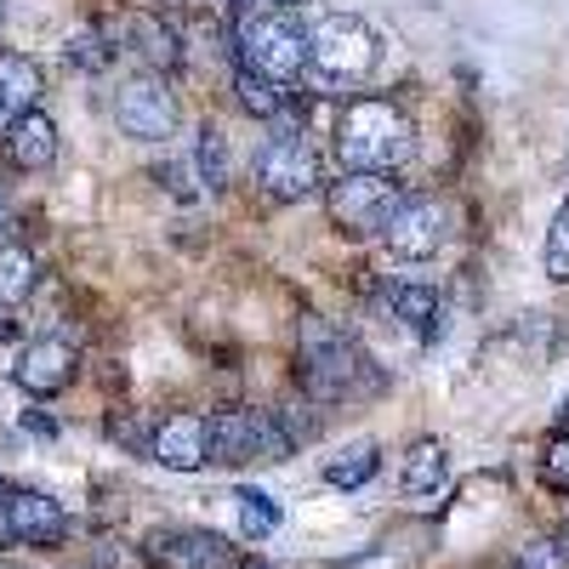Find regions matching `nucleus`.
Returning <instances> with one entry per match:
<instances>
[{
  "label": "nucleus",
  "instance_id": "35",
  "mask_svg": "<svg viewBox=\"0 0 569 569\" xmlns=\"http://www.w3.org/2000/svg\"><path fill=\"white\" fill-rule=\"evenodd\" d=\"M233 7H251V0H233Z\"/></svg>",
  "mask_w": 569,
  "mask_h": 569
},
{
  "label": "nucleus",
  "instance_id": "32",
  "mask_svg": "<svg viewBox=\"0 0 569 569\" xmlns=\"http://www.w3.org/2000/svg\"><path fill=\"white\" fill-rule=\"evenodd\" d=\"M273 7H279V12H284V7H302V0H273Z\"/></svg>",
  "mask_w": 569,
  "mask_h": 569
},
{
  "label": "nucleus",
  "instance_id": "14",
  "mask_svg": "<svg viewBox=\"0 0 569 569\" xmlns=\"http://www.w3.org/2000/svg\"><path fill=\"white\" fill-rule=\"evenodd\" d=\"M120 40H126V52L149 63V74H166L182 63V34L166 23V12H131L120 23Z\"/></svg>",
  "mask_w": 569,
  "mask_h": 569
},
{
  "label": "nucleus",
  "instance_id": "18",
  "mask_svg": "<svg viewBox=\"0 0 569 569\" xmlns=\"http://www.w3.org/2000/svg\"><path fill=\"white\" fill-rule=\"evenodd\" d=\"M388 308H393V319H399V325H410V330H416L421 342H433L439 330H445V302H439V291H427V284H393Z\"/></svg>",
  "mask_w": 569,
  "mask_h": 569
},
{
  "label": "nucleus",
  "instance_id": "15",
  "mask_svg": "<svg viewBox=\"0 0 569 569\" xmlns=\"http://www.w3.org/2000/svg\"><path fill=\"white\" fill-rule=\"evenodd\" d=\"M7 160L18 171H46V166L58 160V120L40 114V109L7 120Z\"/></svg>",
  "mask_w": 569,
  "mask_h": 569
},
{
  "label": "nucleus",
  "instance_id": "17",
  "mask_svg": "<svg viewBox=\"0 0 569 569\" xmlns=\"http://www.w3.org/2000/svg\"><path fill=\"white\" fill-rule=\"evenodd\" d=\"M399 485H405V496H416V501H439V496L450 490V450H445L439 439H421V445H410Z\"/></svg>",
  "mask_w": 569,
  "mask_h": 569
},
{
  "label": "nucleus",
  "instance_id": "37",
  "mask_svg": "<svg viewBox=\"0 0 569 569\" xmlns=\"http://www.w3.org/2000/svg\"><path fill=\"white\" fill-rule=\"evenodd\" d=\"M563 433H569V427H563Z\"/></svg>",
  "mask_w": 569,
  "mask_h": 569
},
{
  "label": "nucleus",
  "instance_id": "7",
  "mask_svg": "<svg viewBox=\"0 0 569 569\" xmlns=\"http://www.w3.org/2000/svg\"><path fill=\"white\" fill-rule=\"evenodd\" d=\"M405 200V188L393 177H359L342 171V182L325 188V211L342 233H382V222L393 217V206Z\"/></svg>",
  "mask_w": 569,
  "mask_h": 569
},
{
  "label": "nucleus",
  "instance_id": "34",
  "mask_svg": "<svg viewBox=\"0 0 569 569\" xmlns=\"http://www.w3.org/2000/svg\"><path fill=\"white\" fill-rule=\"evenodd\" d=\"M0 18H7V0H0Z\"/></svg>",
  "mask_w": 569,
  "mask_h": 569
},
{
  "label": "nucleus",
  "instance_id": "27",
  "mask_svg": "<svg viewBox=\"0 0 569 569\" xmlns=\"http://www.w3.org/2000/svg\"><path fill=\"white\" fill-rule=\"evenodd\" d=\"M109 58H114V52H109V46H103L98 34H91V29L69 40V63H80V69H103Z\"/></svg>",
  "mask_w": 569,
  "mask_h": 569
},
{
  "label": "nucleus",
  "instance_id": "12",
  "mask_svg": "<svg viewBox=\"0 0 569 569\" xmlns=\"http://www.w3.org/2000/svg\"><path fill=\"white\" fill-rule=\"evenodd\" d=\"M149 456L160 467H171V472H200L211 461V450H206V416H194V410L166 416L154 427V439H149Z\"/></svg>",
  "mask_w": 569,
  "mask_h": 569
},
{
  "label": "nucleus",
  "instance_id": "28",
  "mask_svg": "<svg viewBox=\"0 0 569 569\" xmlns=\"http://www.w3.org/2000/svg\"><path fill=\"white\" fill-rule=\"evenodd\" d=\"M0 547H12V525H7V507H0Z\"/></svg>",
  "mask_w": 569,
  "mask_h": 569
},
{
  "label": "nucleus",
  "instance_id": "22",
  "mask_svg": "<svg viewBox=\"0 0 569 569\" xmlns=\"http://www.w3.org/2000/svg\"><path fill=\"white\" fill-rule=\"evenodd\" d=\"M233 501H240V530L246 536H273L279 530V507H273V496L268 490H240V496H233Z\"/></svg>",
  "mask_w": 569,
  "mask_h": 569
},
{
  "label": "nucleus",
  "instance_id": "31",
  "mask_svg": "<svg viewBox=\"0 0 569 569\" xmlns=\"http://www.w3.org/2000/svg\"><path fill=\"white\" fill-rule=\"evenodd\" d=\"M166 7H182V0H154V7H149V12H166Z\"/></svg>",
  "mask_w": 569,
  "mask_h": 569
},
{
  "label": "nucleus",
  "instance_id": "9",
  "mask_svg": "<svg viewBox=\"0 0 569 569\" xmlns=\"http://www.w3.org/2000/svg\"><path fill=\"white\" fill-rule=\"evenodd\" d=\"M114 120L137 142H166L177 131V91L166 74H131L114 91Z\"/></svg>",
  "mask_w": 569,
  "mask_h": 569
},
{
  "label": "nucleus",
  "instance_id": "2",
  "mask_svg": "<svg viewBox=\"0 0 569 569\" xmlns=\"http://www.w3.org/2000/svg\"><path fill=\"white\" fill-rule=\"evenodd\" d=\"M297 382L319 405H337V399H353L359 388H370V359L337 319L308 313L297 325Z\"/></svg>",
  "mask_w": 569,
  "mask_h": 569
},
{
  "label": "nucleus",
  "instance_id": "10",
  "mask_svg": "<svg viewBox=\"0 0 569 569\" xmlns=\"http://www.w3.org/2000/svg\"><path fill=\"white\" fill-rule=\"evenodd\" d=\"M142 558L154 569H240V547H228L211 530H154L142 541Z\"/></svg>",
  "mask_w": 569,
  "mask_h": 569
},
{
  "label": "nucleus",
  "instance_id": "4",
  "mask_svg": "<svg viewBox=\"0 0 569 569\" xmlns=\"http://www.w3.org/2000/svg\"><path fill=\"white\" fill-rule=\"evenodd\" d=\"M376 63H382V40L353 12H325L308 29V69L325 86H359Z\"/></svg>",
  "mask_w": 569,
  "mask_h": 569
},
{
  "label": "nucleus",
  "instance_id": "29",
  "mask_svg": "<svg viewBox=\"0 0 569 569\" xmlns=\"http://www.w3.org/2000/svg\"><path fill=\"white\" fill-rule=\"evenodd\" d=\"M12 222V200H7V188H0V228Z\"/></svg>",
  "mask_w": 569,
  "mask_h": 569
},
{
  "label": "nucleus",
  "instance_id": "11",
  "mask_svg": "<svg viewBox=\"0 0 569 569\" xmlns=\"http://www.w3.org/2000/svg\"><path fill=\"white\" fill-rule=\"evenodd\" d=\"M74 370H80V353H74L63 337H40V342H29V348L18 353L12 382H18L23 393H34V399H52V393H63V388L74 382Z\"/></svg>",
  "mask_w": 569,
  "mask_h": 569
},
{
  "label": "nucleus",
  "instance_id": "33",
  "mask_svg": "<svg viewBox=\"0 0 569 569\" xmlns=\"http://www.w3.org/2000/svg\"><path fill=\"white\" fill-rule=\"evenodd\" d=\"M7 496H12V485H7V479H0V501H7Z\"/></svg>",
  "mask_w": 569,
  "mask_h": 569
},
{
  "label": "nucleus",
  "instance_id": "36",
  "mask_svg": "<svg viewBox=\"0 0 569 569\" xmlns=\"http://www.w3.org/2000/svg\"><path fill=\"white\" fill-rule=\"evenodd\" d=\"M0 569H18V563H0Z\"/></svg>",
  "mask_w": 569,
  "mask_h": 569
},
{
  "label": "nucleus",
  "instance_id": "23",
  "mask_svg": "<svg viewBox=\"0 0 569 569\" xmlns=\"http://www.w3.org/2000/svg\"><path fill=\"white\" fill-rule=\"evenodd\" d=\"M541 485L558 490V496H569V433L547 439V450H541Z\"/></svg>",
  "mask_w": 569,
  "mask_h": 569
},
{
  "label": "nucleus",
  "instance_id": "1",
  "mask_svg": "<svg viewBox=\"0 0 569 569\" xmlns=\"http://www.w3.org/2000/svg\"><path fill=\"white\" fill-rule=\"evenodd\" d=\"M410 149H416L410 114L388 98H353L337 114V160H342V171L393 177L410 160Z\"/></svg>",
  "mask_w": 569,
  "mask_h": 569
},
{
  "label": "nucleus",
  "instance_id": "26",
  "mask_svg": "<svg viewBox=\"0 0 569 569\" xmlns=\"http://www.w3.org/2000/svg\"><path fill=\"white\" fill-rule=\"evenodd\" d=\"M200 166H206V182L211 188H222V177H228V154H222V131H200Z\"/></svg>",
  "mask_w": 569,
  "mask_h": 569
},
{
  "label": "nucleus",
  "instance_id": "21",
  "mask_svg": "<svg viewBox=\"0 0 569 569\" xmlns=\"http://www.w3.org/2000/svg\"><path fill=\"white\" fill-rule=\"evenodd\" d=\"M233 91H240V109L257 114V120H279V114H284V86H273V80H257V74L240 69Z\"/></svg>",
  "mask_w": 569,
  "mask_h": 569
},
{
  "label": "nucleus",
  "instance_id": "6",
  "mask_svg": "<svg viewBox=\"0 0 569 569\" xmlns=\"http://www.w3.org/2000/svg\"><path fill=\"white\" fill-rule=\"evenodd\" d=\"M257 182H262V194L273 200H308L319 194V154H313V142L302 131H273L262 142V154H257Z\"/></svg>",
  "mask_w": 569,
  "mask_h": 569
},
{
  "label": "nucleus",
  "instance_id": "16",
  "mask_svg": "<svg viewBox=\"0 0 569 569\" xmlns=\"http://www.w3.org/2000/svg\"><path fill=\"white\" fill-rule=\"evenodd\" d=\"M40 91H46V74L34 58L12 52V46H0V114L18 120L29 109H40Z\"/></svg>",
  "mask_w": 569,
  "mask_h": 569
},
{
  "label": "nucleus",
  "instance_id": "3",
  "mask_svg": "<svg viewBox=\"0 0 569 569\" xmlns=\"http://www.w3.org/2000/svg\"><path fill=\"white\" fill-rule=\"evenodd\" d=\"M233 46H240V69L257 80H273V86H297L308 69V34L284 12L246 7L240 29H233Z\"/></svg>",
  "mask_w": 569,
  "mask_h": 569
},
{
  "label": "nucleus",
  "instance_id": "13",
  "mask_svg": "<svg viewBox=\"0 0 569 569\" xmlns=\"http://www.w3.org/2000/svg\"><path fill=\"white\" fill-rule=\"evenodd\" d=\"M0 507H7L12 541H29V547H58V541L69 536V512H63L52 496H40V490H12Z\"/></svg>",
  "mask_w": 569,
  "mask_h": 569
},
{
  "label": "nucleus",
  "instance_id": "8",
  "mask_svg": "<svg viewBox=\"0 0 569 569\" xmlns=\"http://www.w3.org/2000/svg\"><path fill=\"white\" fill-rule=\"evenodd\" d=\"M382 246L405 262H427L450 246V206L433 194H405L393 217L382 222Z\"/></svg>",
  "mask_w": 569,
  "mask_h": 569
},
{
  "label": "nucleus",
  "instance_id": "19",
  "mask_svg": "<svg viewBox=\"0 0 569 569\" xmlns=\"http://www.w3.org/2000/svg\"><path fill=\"white\" fill-rule=\"evenodd\" d=\"M376 467H382V450H376V439H353L348 450H337L325 461V485H337V490H359L376 479Z\"/></svg>",
  "mask_w": 569,
  "mask_h": 569
},
{
  "label": "nucleus",
  "instance_id": "30",
  "mask_svg": "<svg viewBox=\"0 0 569 569\" xmlns=\"http://www.w3.org/2000/svg\"><path fill=\"white\" fill-rule=\"evenodd\" d=\"M240 569H273V563H262V558H246V563H240Z\"/></svg>",
  "mask_w": 569,
  "mask_h": 569
},
{
  "label": "nucleus",
  "instance_id": "20",
  "mask_svg": "<svg viewBox=\"0 0 569 569\" xmlns=\"http://www.w3.org/2000/svg\"><path fill=\"white\" fill-rule=\"evenodd\" d=\"M34 279H40V268H34V251L29 246H0V308H18L29 291H34Z\"/></svg>",
  "mask_w": 569,
  "mask_h": 569
},
{
  "label": "nucleus",
  "instance_id": "24",
  "mask_svg": "<svg viewBox=\"0 0 569 569\" xmlns=\"http://www.w3.org/2000/svg\"><path fill=\"white\" fill-rule=\"evenodd\" d=\"M547 273L563 284L569 279V200L558 206V217H552V233H547Z\"/></svg>",
  "mask_w": 569,
  "mask_h": 569
},
{
  "label": "nucleus",
  "instance_id": "5",
  "mask_svg": "<svg viewBox=\"0 0 569 569\" xmlns=\"http://www.w3.org/2000/svg\"><path fill=\"white\" fill-rule=\"evenodd\" d=\"M206 450L217 467H246V461H284L291 456V433L279 427V410L233 405L206 421Z\"/></svg>",
  "mask_w": 569,
  "mask_h": 569
},
{
  "label": "nucleus",
  "instance_id": "25",
  "mask_svg": "<svg viewBox=\"0 0 569 569\" xmlns=\"http://www.w3.org/2000/svg\"><path fill=\"white\" fill-rule=\"evenodd\" d=\"M512 569H569V552L536 536V541H525V547H518V558H512Z\"/></svg>",
  "mask_w": 569,
  "mask_h": 569
}]
</instances>
